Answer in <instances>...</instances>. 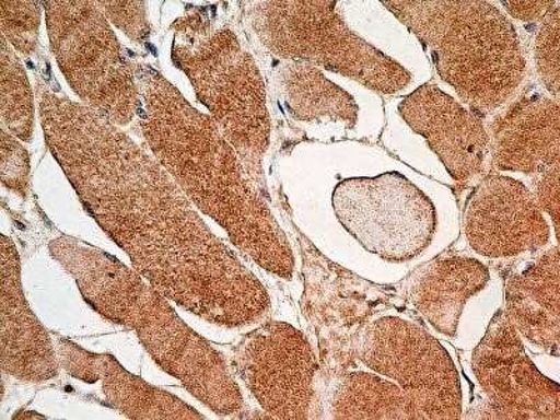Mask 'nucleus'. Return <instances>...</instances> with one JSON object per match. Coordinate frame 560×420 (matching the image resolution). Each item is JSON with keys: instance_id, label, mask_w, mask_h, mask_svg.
<instances>
[{"instance_id": "24", "label": "nucleus", "mask_w": 560, "mask_h": 420, "mask_svg": "<svg viewBox=\"0 0 560 420\" xmlns=\"http://www.w3.org/2000/svg\"><path fill=\"white\" fill-rule=\"evenodd\" d=\"M537 184V202L547 210L553 220L555 228H559V166L549 168L547 172L538 174Z\"/></svg>"}, {"instance_id": "9", "label": "nucleus", "mask_w": 560, "mask_h": 420, "mask_svg": "<svg viewBox=\"0 0 560 420\" xmlns=\"http://www.w3.org/2000/svg\"><path fill=\"white\" fill-rule=\"evenodd\" d=\"M233 366L269 417L310 418L318 366L299 329L278 322L261 325L234 349Z\"/></svg>"}, {"instance_id": "6", "label": "nucleus", "mask_w": 560, "mask_h": 420, "mask_svg": "<svg viewBox=\"0 0 560 420\" xmlns=\"http://www.w3.org/2000/svg\"><path fill=\"white\" fill-rule=\"evenodd\" d=\"M245 13L275 57L332 70L385 94L411 83L407 69L347 26L337 2H247Z\"/></svg>"}, {"instance_id": "3", "label": "nucleus", "mask_w": 560, "mask_h": 420, "mask_svg": "<svg viewBox=\"0 0 560 420\" xmlns=\"http://www.w3.org/2000/svg\"><path fill=\"white\" fill-rule=\"evenodd\" d=\"M49 252L77 280L90 307L109 322L132 329L160 369L220 417L243 411L244 398L226 360L188 327L168 299L142 275L94 245L61 236Z\"/></svg>"}, {"instance_id": "8", "label": "nucleus", "mask_w": 560, "mask_h": 420, "mask_svg": "<svg viewBox=\"0 0 560 420\" xmlns=\"http://www.w3.org/2000/svg\"><path fill=\"white\" fill-rule=\"evenodd\" d=\"M332 205L350 236L387 261L417 257L436 232L434 205L398 173L343 179L335 187Z\"/></svg>"}, {"instance_id": "21", "label": "nucleus", "mask_w": 560, "mask_h": 420, "mask_svg": "<svg viewBox=\"0 0 560 420\" xmlns=\"http://www.w3.org/2000/svg\"><path fill=\"white\" fill-rule=\"evenodd\" d=\"M535 65L544 86L559 98L560 92V3L542 19L535 42Z\"/></svg>"}, {"instance_id": "14", "label": "nucleus", "mask_w": 560, "mask_h": 420, "mask_svg": "<svg viewBox=\"0 0 560 420\" xmlns=\"http://www.w3.org/2000/svg\"><path fill=\"white\" fill-rule=\"evenodd\" d=\"M58 360L69 376L89 384L102 383L107 402L129 419H205L183 399L129 373L113 354L90 352L59 339Z\"/></svg>"}, {"instance_id": "25", "label": "nucleus", "mask_w": 560, "mask_h": 420, "mask_svg": "<svg viewBox=\"0 0 560 420\" xmlns=\"http://www.w3.org/2000/svg\"><path fill=\"white\" fill-rule=\"evenodd\" d=\"M558 0H537V2H502L503 8L513 19L522 22H535L544 19L555 8Z\"/></svg>"}, {"instance_id": "16", "label": "nucleus", "mask_w": 560, "mask_h": 420, "mask_svg": "<svg viewBox=\"0 0 560 420\" xmlns=\"http://www.w3.org/2000/svg\"><path fill=\"white\" fill-rule=\"evenodd\" d=\"M489 271L477 259L450 257L424 265L405 283V296L443 335H454L464 304L488 283Z\"/></svg>"}, {"instance_id": "4", "label": "nucleus", "mask_w": 560, "mask_h": 420, "mask_svg": "<svg viewBox=\"0 0 560 420\" xmlns=\"http://www.w3.org/2000/svg\"><path fill=\"white\" fill-rule=\"evenodd\" d=\"M417 35L439 77L475 113L516 94L525 59L513 23L489 2H383Z\"/></svg>"}, {"instance_id": "17", "label": "nucleus", "mask_w": 560, "mask_h": 420, "mask_svg": "<svg viewBox=\"0 0 560 420\" xmlns=\"http://www.w3.org/2000/svg\"><path fill=\"white\" fill-rule=\"evenodd\" d=\"M559 248L553 247L510 277L508 317L529 342L558 357Z\"/></svg>"}, {"instance_id": "7", "label": "nucleus", "mask_w": 560, "mask_h": 420, "mask_svg": "<svg viewBox=\"0 0 560 420\" xmlns=\"http://www.w3.org/2000/svg\"><path fill=\"white\" fill-rule=\"evenodd\" d=\"M49 43L65 79L84 105L117 127L138 117L135 67L97 2H42Z\"/></svg>"}, {"instance_id": "13", "label": "nucleus", "mask_w": 560, "mask_h": 420, "mask_svg": "<svg viewBox=\"0 0 560 420\" xmlns=\"http://www.w3.org/2000/svg\"><path fill=\"white\" fill-rule=\"evenodd\" d=\"M2 370L22 382L44 383L58 376L59 360L47 329L24 296L22 265L13 240L2 234V298H0Z\"/></svg>"}, {"instance_id": "10", "label": "nucleus", "mask_w": 560, "mask_h": 420, "mask_svg": "<svg viewBox=\"0 0 560 420\" xmlns=\"http://www.w3.org/2000/svg\"><path fill=\"white\" fill-rule=\"evenodd\" d=\"M474 370L497 418L559 419L558 383L529 362L506 312H499L474 354Z\"/></svg>"}, {"instance_id": "20", "label": "nucleus", "mask_w": 560, "mask_h": 420, "mask_svg": "<svg viewBox=\"0 0 560 420\" xmlns=\"http://www.w3.org/2000/svg\"><path fill=\"white\" fill-rule=\"evenodd\" d=\"M43 3L34 0H0V28L7 42L19 52L32 55L37 49Z\"/></svg>"}, {"instance_id": "5", "label": "nucleus", "mask_w": 560, "mask_h": 420, "mask_svg": "<svg viewBox=\"0 0 560 420\" xmlns=\"http://www.w3.org/2000/svg\"><path fill=\"white\" fill-rule=\"evenodd\" d=\"M172 28L175 67L187 74L248 177L265 192L264 158L271 143V117L252 54L232 30L218 26L205 8L188 9Z\"/></svg>"}, {"instance_id": "18", "label": "nucleus", "mask_w": 560, "mask_h": 420, "mask_svg": "<svg viewBox=\"0 0 560 420\" xmlns=\"http://www.w3.org/2000/svg\"><path fill=\"white\" fill-rule=\"evenodd\" d=\"M280 88L293 117L304 122H334L353 128L358 104L348 92L313 65L293 62L279 74Z\"/></svg>"}, {"instance_id": "12", "label": "nucleus", "mask_w": 560, "mask_h": 420, "mask_svg": "<svg viewBox=\"0 0 560 420\" xmlns=\"http://www.w3.org/2000/svg\"><path fill=\"white\" fill-rule=\"evenodd\" d=\"M399 114L457 182H469L482 173L490 153V137L472 109L433 84H423L399 104Z\"/></svg>"}, {"instance_id": "2", "label": "nucleus", "mask_w": 560, "mask_h": 420, "mask_svg": "<svg viewBox=\"0 0 560 420\" xmlns=\"http://www.w3.org/2000/svg\"><path fill=\"white\" fill-rule=\"evenodd\" d=\"M135 77L139 127L154 159L240 252L275 277L292 279V245L213 118L150 65H137Z\"/></svg>"}, {"instance_id": "11", "label": "nucleus", "mask_w": 560, "mask_h": 420, "mask_svg": "<svg viewBox=\"0 0 560 420\" xmlns=\"http://www.w3.org/2000/svg\"><path fill=\"white\" fill-rule=\"evenodd\" d=\"M465 236L488 258H514L537 252L551 240L537 199L516 179L490 175L465 209Z\"/></svg>"}, {"instance_id": "1", "label": "nucleus", "mask_w": 560, "mask_h": 420, "mask_svg": "<svg viewBox=\"0 0 560 420\" xmlns=\"http://www.w3.org/2000/svg\"><path fill=\"white\" fill-rule=\"evenodd\" d=\"M37 97L45 143L135 271L210 324L240 328L267 317V289L156 159L88 105L43 83Z\"/></svg>"}, {"instance_id": "23", "label": "nucleus", "mask_w": 560, "mask_h": 420, "mask_svg": "<svg viewBox=\"0 0 560 420\" xmlns=\"http://www.w3.org/2000/svg\"><path fill=\"white\" fill-rule=\"evenodd\" d=\"M30 162L26 149L13 135L2 129V183L10 191L26 198L28 188Z\"/></svg>"}, {"instance_id": "15", "label": "nucleus", "mask_w": 560, "mask_h": 420, "mask_svg": "<svg viewBox=\"0 0 560 420\" xmlns=\"http://www.w3.org/2000/svg\"><path fill=\"white\" fill-rule=\"evenodd\" d=\"M559 103L542 94L525 96L500 119L490 139L500 170L538 175L559 166Z\"/></svg>"}, {"instance_id": "22", "label": "nucleus", "mask_w": 560, "mask_h": 420, "mask_svg": "<svg viewBox=\"0 0 560 420\" xmlns=\"http://www.w3.org/2000/svg\"><path fill=\"white\" fill-rule=\"evenodd\" d=\"M108 22L121 28L137 43L147 42L150 35L148 3L144 2H97Z\"/></svg>"}, {"instance_id": "19", "label": "nucleus", "mask_w": 560, "mask_h": 420, "mask_svg": "<svg viewBox=\"0 0 560 420\" xmlns=\"http://www.w3.org/2000/svg\"><path fill=\"white\" fill-rule=\"evenodd\" d=\"M0 112L3 129L28 143L34 129V96L26 70L0 35Z\"/></svg>"}]
</instances>
